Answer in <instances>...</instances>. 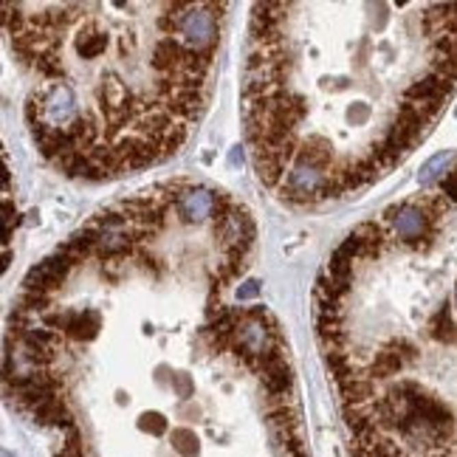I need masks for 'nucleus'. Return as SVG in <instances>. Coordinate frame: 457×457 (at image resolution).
Wrapping results in <instances>:
<instances>
[{
	"label": "nucleus",
	"mask_w": 457,
	"mask_h": 457,
	"mask_svg": "<svg viewBox=\"0 0 457 457\" xmlns=\"http://www.w3.org/2000/svg\"><path fill=\"white\" fill-rule=\"evenodd\" d=\"M223 6H212V3H187V12L181 14L178 23V42L184 49L195 51V54H212L215 42H218V17L215 12H220Z\"/></svg>",
	"instance_id": "f257e3e1"
},
{
	"label": "nucleus",
	"mask_w": 457,
	"mask_h": 457,
	"mask_svg": "<svg viewBox=\"0 0 457 457\" xmlns=\"http://www.w3.org/2000/svg\"><path fill=\"white\" fill-rule=\"evenodd\" d=\"M226 198L220 192H212L207 187H190L184 190L178 198H175V207H178V215L190 220V223H203L209 218H220V212L226 209Z\"/></svg>",
	"instance_id": "f03ea898"
},
{
	"label": "nucleus",
	"mask_w": 457,
	"mask_h": 457,
	"mask_svg": "<svg viewBox=\"0 0 457 457\" xmlns=\"http://www.w3.org/2000/svg\"><path fill=\"white\" fill-rule=\"evenodd\" d=\"M263 322H271V316L268 319H257V316L246 313L240 319L237 330H235V350L243 353L251 361H257L260 356H265L268 350L277 348V341H274V330H268Z\"/></svg>",
	"instance_id": "7ed1b4c3"
},
{
	"label": "nucleus",
	"mask_w": 457,
	"mask_h": 457,
	"mask_svg": "<svg viewBox=\"0 0 457 457\" xmlns=\"http://www.w3.org/2000/svg\"><path fill=\"white\" fill-rule=\"evenodd\" d=\"M215 235L223 240L226 251H243L246 254L251 240H254V223H251V218L243 209H237L235 203H228V209L218 218Z\"/></svg>",
	"instance_id": "20e7f679"
},
{
	"label": "nucleus",
	"mask_w": 457,
	"mask_h": 457,
	"mask_svg": "<svg viewBox=\"0 0 457 457\" xmlns=\"http://www.w3.org/2000/svg\"><path fill=\"white\" fill-rule=\"evenodd\" d=\"M71 260L68 257H62L60 251L54 257H49V260H42V263H37L31 271H29V277H26V291H40V293H51L62 280H65V274L71 271Z\"/></svg>",
	"instance_id": "39448f33"
},
{
	"label": "nucleus",
	"mask_w": 457,
	"mask_h": 457,
	"mask_svg": "<svg viewBox=\"0 0 457 457\" xmlns=\"http://www.w3.org/2000/svg\"><path fill=\"white\" fill-rule=\"evenodd\" d=\"M387 215H393V226H395V235L404 240V243H418L423 240L426 235V215L418 209V207H401V209H390Z\"/></svg>",
	"instance_id": "423d86ee"
},
{
	"label": "nucleus",
	"mask_w": 457,
	"mask_h": 457,
	"mask_svg": "<svg viewBox=\"0 0 457 457\" xmlns=\"http://www.w3.org/2000/svg\"><path fill=\"white\" fill-rule=\"evenodd\" d=\"M133 240L135 235L127 232V228H113V232H99L96 237V251L102 257H119L125 251L133 248Z\"/></svg>",
	"instance_id": "0eeeda50"
},
{
	"label": "nucleus",
	"mask_w": 457,
	"mask_h": 457,
	"mask_svg": "<svg viewBox=\"0 0 457 457\" xmlns=\"http://www.w3.org/2000/svg\"><path fill=\"white\" fill-rule=\"evenodd\" d=\"M107 42H110V40H107L105 31H99L96 26H88V29L77 37V54H79L82 60H94V57L105 54Z\"/></svg>",
	"instance_id": "6e6552de"
},
{
	"label": "nucleus",
	"mask_w": 457,
	"mask_h": 457,
	"mask_svg": "<svg viewBox=\"0 0 457 457\" xmlns=\"http://www.w3.org/2000/svg\"><path fill=\"white\" fill-rule=\"evenodd\" d=\"M65 330L71 333L74 339L90 341V339H96V333H99V316L96 313H71V316H68Z\"/></svg>",
	"instance_id": "1a4fd4ad"
},
{
	"label": "nucleus",
	"mask_w": 457,
	"mask_h": 457,
	"mask_svg": "<svg viewBox=\"0 0 457 457\" xmlns=\"http://www.w3.org/2000/svg\"><path fill=\"white\" fill-rule=\"evenodd\" d=\"M452 161H454V150H443V153H438V155H432L429 161L421 167L418 181H421V184H435V181L449 170Z\"/></svg>",
	"instance_id": "9d476101"
},
{
	"label": "nucleus",
	"mask_w": 457,
	"mask_h": 457,
	"mask_svg": "<svg viewBox=\"0 0 457 457\" xmlns=\"http://www.w3.org/2000/svg\"><path fill=\"white\" fill-rule=\"evenodd\" d=\"M429 330H432V339H435V341H443V345L454 341V322H452V311H449V305H443V308L435 313V319H432Z\"/></svg>",
	"instance_id": "9b49d317"
},
{
	"label": "nucleus",
	"mask_w": 457,
	"mask_h": 457,
	"mask_svg": "<svg viewBox=\"0 0 457 457\" xmlns=\"http://www.w3.org/2000/svg\"><path fill=\"white\" fill-rule=\"evenodd\" d=\"M172 446L184 454V457H195L198 454V438L190 429H175L172 432Z\"/></svg>",
	"instance_id": "f8f14e48"
},
{
	"label": "nucleus",
	"mask_w": 457,
	"mask_h": 457,
	"mask_svg": "<svg viewBox=\"0 0 457 457\" xmlns=\"http://www.w3.org/2000/svg\"><path fill=\"white\" fill-rule=\"evenodd\" d=\"M139 426L147 429V432H153V435H161V432L167 429V421H164V415H158V413H147V415H142Z\"/></svg>",
	"instance_id": "ddd939ff"
},
{
	"label": "nucleus",
	"mask_w": 457,
	"mask_h": 457,
	"mask_svg": "<svg viewBox=\"0 0 457 457\" xmlns=\"http://www.w3.org/2000/svg\"><path fill=\"white\" fill-rule=\"evenodd\" d=\"M257 293H260V283H257V280H246V283L237 288V300H240V302L254 300Z\"/></svg>",
	"instance_id": "4468645a"
},
{
	"label": "nucleus",
	"mask_w": 457,
	"mask_h": 457,
	"mask_svg": "<svg viewBox=\"0 0 457 457\" xmlns=\"http://www.w3.org/2000/svg\"><path fill=\"white\" fill-rule=\"evenodd\" d=\"M348 119L353 125H364V122H370V105H353L350 113H348Z\"/></svg>",
	"instance_id": "2eb2a0df"
},
{
	"label": "nucleus",
	"mask_w": 457,
	"mask_h": 457,
	"mask_svg": "<svg viewBox=\"0 0 457 457\" xmlns=\"http://www.w3.org/2000/svg\"><path fill=\"white\" fill-rule=\"evenodd\" d=\"M443 190H446V195H452V198H457V170L443 181Z\"/></svg>",
	"instance_id": "dca6fc26"
},
{
	"label": "nucleus",
	"mask_w": 457,
	"mask_h": 457,
	"mask_svg": "<svg viewBox=\"0 0 457 457\" xmlns=\"http://www.w3.org/2000/svg\"><path fill=\"white\" fill-rule=\"evenodd\" d=\"M240 158H243V155H240V147H235L232 155H228V161H232V164H240Z\"/></svg>",
	"instance_id": "f3484780"
},
{
	"label": "nucleus",
	"mask_w": 457,
	"mask_h": 457,
	"mask_svg": "<svg viewBox=\"0 0 457 457\" xmlns=\"http://www.w3.org/2000/svg\"><path fill=\"white\" fill-rule=\"evenodd\" d=\"M3 457H12V454H9V452H3Z\"/></svg>",
	"instance_id": "a211bd4d"
}]
</instances>
